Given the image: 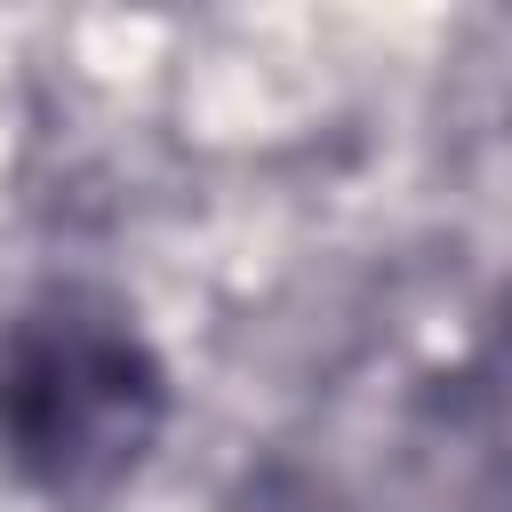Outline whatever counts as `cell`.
<instances>
[{
	"label": "cell",
	"mask_w": 512,
	"mask_h": 512,
	"mask_svg": "<svg viewBox=\"0 0 512 512\" xmlns=\"http://www.w3.org/2000/svg\"><path fill=\"white\" fill-rule=\"evenodd\" d=\"M152 408L160 392L128 328L80 320L72 304H48L40 320L16 328L0 368V432L48 480H88L136 456V440L152 432Z\"/></svg>",
	"instance_id": "obj_1"
}]
</instances>
